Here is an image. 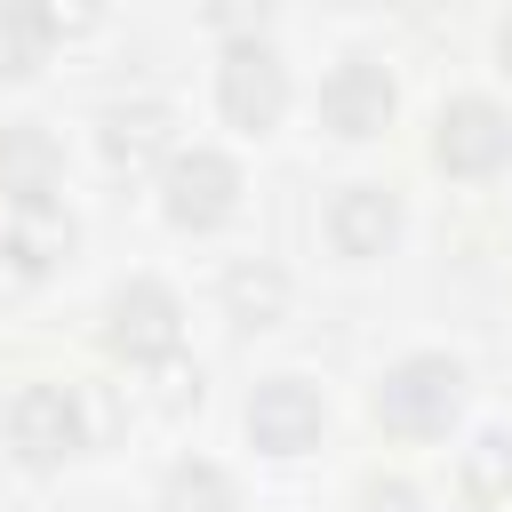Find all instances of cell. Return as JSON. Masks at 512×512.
Returning <instances> with one entry per match:
<instances>
[{
	"instance_id": "obj_1",
	"label": "cell",
	"mask_w": 512,
	"mask_h": 512,
	"mask_svg": "<svg viewBox=\"0 0 512 512\" xmlns=\"http://www.w3.org/2000/svg\"><path fill=\"white\" fill-rule=\"evenodd\" d=\"M456 408H464V368L448 352H408L376 384V424L400 440H440L456 424Z\"/></svg>"
},
{
	"instance_id": "obj_2",
	"label": "cell",
	"mask_w": 512,
	"mask_h": 512,
	"mask_svg": "<svg viewBox=\"0 0 512 512\" xmlns=\"http://www.w3.org/2000/svg\"><path fill=\"white\" fill-rule=\"evenodd\" d=\"M176 344H184V304H176L160 280L112 288V304H104V352H112V360L160 368V360H176Z\"/></svg>"
},
{
	"instance_id": "obj_3",
	"label": "cell",
	"mask_w": 512,
	"mask_h": 512,
	"mask_svg": "<svg viewBox=\"0 0 512 512\" xmlns=\"http://www.w3.org/2000/svg\"><path fill=\"white\" fill-rule=\"evenodd\" d=\"M160 208H168L176 232H216V224L240 208V168H232L224 152L192 144V152H176V160L160 168Z\"/></svg>"
},
{
	"instance_id": "obj_4",
	"label": "cell",
	"mask_w": 512,
	"mask_h": 512,
	"mask_svg": "<svg viewBox=\"0 0 512 512\" xmlns=\"http://www.w3.org/2000/svg\"><path fill=\"white\" fill-rule=\"evenodd\" d=\"M216 104H224V120L232 128H272L280 112H288V64H280V48L272 40H232L224 48V64H216Z\"/></svg>"
},
{
	"instance_id": "obj_5",
	"label": "cell",
	"mask_w": 512,
	"mask_h": 512,
	"mask_svg": "<svg viewBox=\"0 0 512 512\" xmlns=\"http://www.w3.org/2000/svg\"><path fill=\"white\" fill-rule=\"evenodd\" d=\"M8 448L24 456V464H64V456H80L88 448V416H80V400L64 392V384H24L16 392V408H8Z\"/></svg>"
},
{
	"instance_id": "obj_6",
	"label": "cell",
	"mask_w": 512,
	"mask_h": 512,
	"mask_svg": "<svg viewBox=\"0 0 512 512\" xmlns=\"http://www.w3.org/2000/svg\"><path fill=\"white\" fill-rule=\"evenodd\" d=\"M504 152H512V120H504L488 96L440 104V120H432V160H440L448 176H488V168H504Z\"/></svg>"
},
{
	"instance_id": "obj_7",
	"label": "cell",
	"mask_w": 512,
	"mask_h": 512,
	"mask_svg": "<svg viewBox=\"0 0 512 512\" xmlns=\"http://www.w3.org/2000/svg\"><path fill=\"white\" fill-rule=\"evenodd\" d=\"M320 424H328V408H320V392L304 376H264L248 392V440L264 456H304L320 440Z\"/></svg>"
},
{
	"instance_id": "obj_8",
	"label": "cell",
	"mask_w": 512,
	"mask_h": 512,
	"mask_svg": "<svg viewBox=\"0 0 512 512\" xmlns=\"http://www.w3.org/2000/svg\"><path fill=\"white\" fill-rule=\"evenodd\" d=\"M320 120H328L336 136H352V144L384 136V128H392V80H384V64L344 56V64L320 80Z\"/></svg>"
},
{
	"instance_id": "obj_9",
	"label": "cell",
	"mask_w": 512,
	"mask_h": 512,
	"mask_svg": "<svg viewBox=\"0 0 512 512\" xmlns=\"http://www.w3.org/2000/svg\"><path fill=\"white\" fill-rule=\"evenodd\" d=\"M56 176H64L56 136H48L40 120H8V128H0V192H8L16 208H56V200H48Z\"/></svg>"
},
{
	"instance_id": "obj_10",
	"label": "cell",
	"mask_w": 512,
	"mask_h": 512,
	"mask_svg": "<svg viewBox=\"0 0 512 512\" xmlns=\"http://www.w3.org/2000/svg\"><path fill=\"white\" fill-rule=\"evenodd\" d=\"M328 240H336V256H384L400 240V200L384 184H344L328 200Z\"/></svg>"
},
{
	"instance_id": "obj_11",
	"label": "cell",
	"mask_w": 512,
	"mask_h": 512,
	"mask_svg": "<svg viewBox=\"0 0 512 512\" xmlns=\"http://www.w3.org/2000/svg\"><path fill=\"white\" fill-rule=\"evenodd\" d=\"M72 256V216L64 208H16L8 216V232H0V272L8 280H48L56 264Z\"/></svg>"
},
{
	"instance_id": "obj_12",
	"label": "cell",
	"mask_w": 512,
	"mask_h": 512,
	"mask_svg": "<svg viewBox=\"0 0 512 512\" xmlns=\"http://www.w3.org/2000/svg\"><path fill=\"white\" fill-rule=\"evenodd\" d=\"M96 144H104V160H112L120 176H144V168H168V160H176L160 104H112L104 128H96Z\"/></svg>"
},
{
	"instance_id": "obj_13",
	"label": "cell",
	"mask_w": 512,
	"mask_h": 512,
	"mask_svg": "<svg viewBox=\"0 0 512 512\" xmlns=\"http://www.w3.org/2000/svg\"><path fill=\"white\" fill-rule=\"evenodd\" d=\"M48 40H56V16L48 8L0 0V80H32L48 64Z\"/></svg>"
},
{
	"instance_id": "obj_14",
	"label": "cell",
	"mask_w": 512,
	"mask_h": 512,
	"mask_svg": "<svg viewBox=\"0 0 512 512\" xmlns=\"http://www.w3.org/2000/svg\"><path fill=\"white\" fill-rule=\"evenodd\" d=\"M224 312L240 320V328H272L280 312H288V280H280V264H232L224 272Z\"/></svg>"
},
{
	"instance_id": "obj_15",
	"label": "cell",
	"mask_w": 512,
	"mask_h": 512,
	"mask_svg": "<svg viewBox=\"0 0 512 512\" xmlns=\"http://www.w3.org/2000/svg\"><path fill=\"white\" fill-rule=\"evenodd\" d=\"M464 496H472L480 512L512 496V440H504V432H480V440L464 448Z\"/></svg>"
},
{
	"instance_id": "obj_16",
	"label": "cell",
	"mask_w": 512,
	"mask_h": 512,
	"mask_svg": "<svg viewBox=\"0 0 512 512\" xmlns=\"http://www.w3.org/2000/svg\"><path fill=\"white\" fill-rule=\"evenodd\" d=\"M160 512H232V480L192 456V464H176V472L160 480Z\"/></svg>"
},
{
	"instance_id": "obj_17",
	"label": "cell",
	"mask_w": 512,
	"mask_h": 512,
	"mask_svg": "<svg viewBox=\"0 0 512 512\" xmlns=\"http://www.w3.org/2000/svg\"><path fill=\"white\" fill-rule=\"evenodd\" d=\"M360 512H424V504H416L408 480H384L376 472V480H360Z\"/></svg>"
},
{
	"instance_id": "obj_18",
	"label": "cell",
	"mask_w": 512,
	"mask_h": 512,
	"mask_svg": "<svg viewBox=\"0 0 512 512\" xmlns=\"http://www.w3.org/2000/svg\"><path fill=\"white\" fill-rule=\"evenodd\" d=\"M184 400H200V376L184 360H160V408H184Z\"/></svg>"
},
{
	"instance_id": "obj_19",
	"label": "cell",
	"mask_w": 512,
	"mask_h": 512,
	"mask_svg": "<svg viewBox=\"0 0 512 512\" xmlns=\"http://www.w3.org/2000/svg\"><path fill=\"white\" fill-rule=\"evenodd\" d=\"M496 64H504V72H512V16H504V24H496Z\"/></svg>"
}]
</instances>
